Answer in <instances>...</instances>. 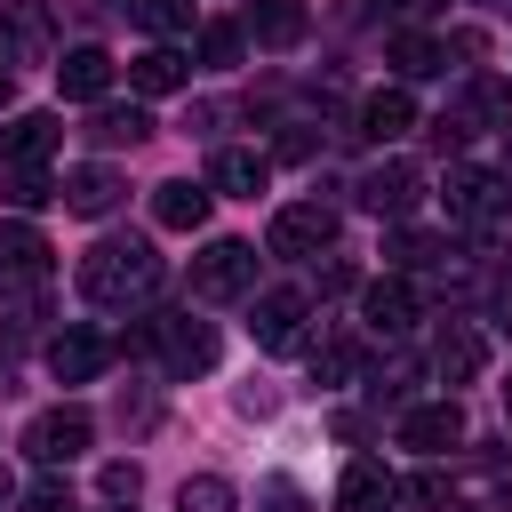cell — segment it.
Here are the masks:
<instances>
[{"mask_svg": "<svg viewBox=\"0 0 512 512\" xmlns=\"http://www.w3.org/2000/svg\"><path fill=\"white\" fill-rule=\"evenodd\" d=\"M384 256H392L400 272H416V264H432V256H440V240H432V232H392V240H384Z\"/></svg>", "mask_w": 512, "mask_h": 512, "instance_id": "32", "label": "cell"}, {"mask_svg": "<svg viewBox=\"0 0 512 512\" xmlns=\"http://www.w3.org/2000/svg\"><path fill=\"white\" fill-rule=\"evenodd\" d=\"M24 512H72V488H64V480H40V488L24 496Z\"/></svg>", "mask_w": 512, "mask_h": 512, "instance_id": "34", "label": "cell"}, {"mask_svg": "<svg viewBox=\"0 0 512 512\" xmlns=\"http://www.w3.org/2000/svg\"><path fill=\"white\" fill-rule=\"evenodd\" d=\"M48 200H56V176H48V168H0V208L32 216V208H48Z\"/></svg>", "mask_w": 512, "mask_h": 512, "instance_id": "25", "label": "cell"}, {"mask_svg": "<svg viewBox=\"0 0 512 512\" xmlns=\"http://www.w3.org/2000/svg\"><path fill=\"white\" fill-rule=\"evenodd\" d=\"M352 192H360V208H368V216H408V208H416V192H424V176H416L408 160H376Z\"/></svg>", "mask_w": 512, "mask_h": 512, "instance_id": "9", "label": "cell"}, {"mask_svg": "<svg viewBox=\"0 0 512 512\" xmlns=\"http://www.w3.org/2000/svg\"><path fill=\"white\" fill-rule=\"evenodd\" d=\"M128 16H136L144 32H184V24H192V0H128Z\"/></svg>", "mask_w": 512, "mask_h": 512, "instance_id": "31", "label": "cell"}, {"mask_svg": "<svg viewBox=\"0 0 512 512\" xmlns=\"http://www.w3.org/2000/svg\"><path fill=\"white\" fill-rule=\"evenodd\" d=\"M272 184V160L264 152H248V144H224L216 160H208V192H232V200H256Z\"/></svg>", "mask_w": 512, "mask_h": 512, "instance_id": "17", "label": "cell"}, {"mask_svg": "<svg viewBox=\"0 0 512 512\" xmlns=\"http://www.w3.org/2000/svg\"><path fill=\"white\" fill-rule=\"evenodd\" d=\"M392 64H400L408 80H424V72H440V64H448V48H440L432 32H400V40H392Z\"/></svg>", "mask_w": 512, "mask_h": 512, "instance_id": "27", "label": "cell"}, {"mask_svg": "<svg viewBox=\"0 0 512 512\" xmlns=\"http://www.w3.org/2000/svg\"><path fill=\"white\" fill-rule=\"evenodd\" d=\"M424 8H432V0H392V16H424Z\"/></svg>", "mask_w": 512, "mask_h": 512, "instance_id": "36", "label": "cell"}, {"mask_svg": "<svg viewBox=\"0 0 512 512\" xmlns=\"http://www.w3.org/2000/svg\"><path fill=\"white\" fill-rule=\"evenodd\" d=\"M152 288H160V256H152V240H136V232H112V240H96V248L80 256V296L104 304V312L144 304Z\"/></svg>", "mask_w": 512, "mask_h": 512, "instance_id": "1", "label": "cell"}, {"mask_svg": "<svg viewBox=\"0 0 512 512\" xmlns=\"http://www.w3.org/2000/svg\"><path fill=\"white\" fill-rule=\"evenodd\" d=\"M128 80H136V96H176V88L192 80V56H184V48H168V40H152V48L128 64Z\"/></svg>", "mask_w": 512, "mask_h": 512, "instance_id": "20", "label": "cell"}, {"mask_svg": "<svg viewBox=\"0 0 512 512\" xmlns=\"http://www.w3.org/2000/svg\"><path fill=\"white\" fill-rule=\"evenodd\" d=\"M408 128H416V96H408V88L360 96V136H368V144H392V136H408Z\"/></svg>", "mask_w": 512, "mask_h": 512, "instance_id": "21", "label": "cell"}, {"mask_svg": "<svg viewBox=\"0 0 512 512\" xmlns=\"http://www.w3.org/2000/svg\"><path fill=\"white\" fill-rule=\"evenodd\" d=\"M504 408H512V384H504Z\"/></svg>", "mask_w": 512, "mask_h": 512, "instance_id": "39", "label": "cell"}, {"mask_svg": "<svg viewBox=\"0 0 512 512\" xmlns=\"http://www.w3.org/2000/svg\"><path fill=\"white\" fill-rule=\"evenodd\" d=\"M104 360H112V344H104L96 328H64V336L48 344V376H56V384H88Z\"/></svg>", "mask_w": 512, "mask_h": 512, "instance_id": "19", "label": "cell"}, {"mask_svg": "<svg viewBox=\"0 0 512 512\" xmlns=\"http://www.w3.org/2000/svg\"><path fill=\"white\" fill-rule=\"evenodd\" d=\"M240 48H248V24H224V16H216V24H200V64H216V72H224V64H240Z\"/></svg>", "mask_w": 512, "mask_h": 512, "instance_id": "28", "label": "cell"}, {"mask_svg": "<svg viewBox=\"0 0 512 512\" xmlns=\"http://www.w3.org/2000/svg\"><path fill=\"white\" fill-rule=\"evenodd\" d=\"M496 216H512V184L496 176V168H448V224H472V232H488Z\"/></svg>", "mask_w": 512, "mask_h": 512, "instance_id": "4", "label": "cell"}, {"mask_svg": "<svg viewBox=\"0 0 512 512\" xmlns=\"http://www.w3.org/2000/svg\"><path fill=\"white\" fill-rule=\"evenodd\" d=\"M304 320H312V296L304 288H272V296H256L248 336H256V352H304Z\"/></svg>", "mask_w": 512, "mask_h": 512, "instance_id": "7", "label": "cell"}, {"mask_svg": "<svg viewBox=\"0 0 512 512\" xmlns=\"http://www.w3.org/2000/svg\"><path fill=\"white\" fill-rule=\"evenodd\" d=\"M480 368H488V336L464 328V320H448V328L432 336V376H440V384H472Z\"/></svg>", "mask_w": 512, "mask_h": 512, "instance_id": "14", "label": "cell"}, {"mask_svg": "<svg viewBox=\"0 0 512 512\" xmlns=\"http://www.w3.org/2000/svg\"><path fill=\"white\" fill-rule=\"evenodd\" d=\"M304 24H312L304 0H256V8H248V40H256V48H296Z\"/></svg>", "mask_w": 512, "mask_h": 512, "instance_id": "23", "label": "cell"}, {"mask_svg": "<svg viewBox=\"0 0 512 512\" xmlns=\"http://www.w3.org/2000/svg\"><path fill=\"white\" fill-rule=\"evenodd\" d=\"M88 440H96V416H88V408H40V416L24 424V456H32V464H48V472H56V464H72Z\"/></svg>", "mask_w": 512, "mask_h": 512, "instance_id": "6", "label": "cell"}, {"mask_svg": "<svg viewBox=\"0 0 512 512\" xmlns=\"http://www.w3.org/2000/svg\"><path fill=\"white\" fill-rule=\"evenodd\" d=\"M8 496H16V488H8V472H0V512H8Z\"/></svg>", "mask_w": 512, "mask_h": 512, "instance_id": "37", "label": "cell"}, {"mask_svg": "<svg viewBox=\"0 0 512 512\" xmlns=\"http://www.w3.org/2000/svg\"><path fill=\"white\" fill-rule=\"evenodd\" d=\"M360 360H368L360 344H344V336H328V344L312 352V376H320V384H352V376H360Z\"/></svg>", "mask_w": 512, "mask_h": 512, "instance_id": "30", "label": "cell"}, {"mask_svg": "<svg viewBox=\"0 0 512 512\" xmlns=\"http://www.w3.org/2000/svg\"><path fill=\"white\" fill-rule=\"evenodd\" d=\"M456 440H464V408H456V400H424V408L400 416V448L440 456V448H456Z\"/></svg>", "mask_w": 512, "mask_h": 512, "instance_id": "16", "label": "cell"}, {"mask_svg": "<svg viewBox=\"0 0 512 512\" xmlns=\"http://www.w3.org/2000/svg\"><path fill=\"white\" fill-rule=\"evenodd\" d=\"M408 496H416L424 512H456V480H448V472H416V480H408Z\"/></svg>", "mask_w": 512, "mask_h": 512, "instance_id": "33", "label": "cell"}, {"mask_svg": "<svg viewBox=\"0 0 512 512\" xmlns=\"http://www.w3.org/2000/svg\"><path fill=\"white\" fill-rule=\"evenodd\" d=\"M448 120H456V128H472V120L512 128V88H504V80H472V88H464V104H456Z\"/></svg>", "mask_w": 512, "mask_h": 512, "instance_id": "24", "label": "cell"}, {"mask_svg": "<svg viewBox=\"0 0 512 512\" xmlns=\"http://www.w3.org/2000/svg\"><path fill=\"white\" fill-rule=\"evenodd\" d=\"M56 88H64L72 104H96V96L112 88V56H104V48H64V64H56Z\"/></svg>", "mask_w": 512, "mask_h": 512, "instance_id": "22", "label": "cell"}, {"mask_svg": "<svg viewBox=\"0 0 512 512\" xmlns=\"http://www.w3.org/2000/svg\"><path fill=\"white\" fill-rule=\"evenodd\" d=\"M208 184H192V176H168V184H152V224H168V232H200L208 224Z\"/></svg>", "mask_w": 512, "mask_h": 512, "instance_id": "18", "label": "cell"}, {"mask_svg": "<svg viewBox=\"0 0 512 512\" xmlns=\"http://www.w3.org/2000/svg\"><path fill=\"white\" fill-rule=\"evenodd\" d=\"M392 496H400V480H392L384 456H352V464L336 472V512H384Z\"/></svg>", "mask_w": 512, "mask_h": 512, "instance_id": "11", "label": "cell"}, {"mask_svg": "<svg viewBox=\"0 0 512 512\" xmlns=\"http://www.w3.org/2000/svg\"><path fill=\"white\" fill-rule=\"evenodd\" d=\"M48 40H56V24H48L40 0H0V64L8 72L16 64H48Z\"/></svg>", "mask_w": 512, "mask_h": 512, "instance_id": "8", "label": "cell"}, {"mask_svg": "<svg viewBox=\"0 0 512 512\" xmlns=\"http://www.w3.org/2000/svg\"><path fill=\"white\" fill-rule=\"evenodd\" d=\"M256 288V248L248 240H208L200 256H192V296L200 304H232V296H248Z\"/></svg>", "mask_w": 512, "mask_h": 512, "instance_id": "3", "label": "cell"}, {"mask_svg": "<svg viewBox=\"0 0 512 512\" xmlns=\"http://www.w3.org/2000/svg\"><path fill=\"white\" fill-rule=\"evenodd\" d=\"M88 136H104V144H144V136H152V112H136V104L120 112V104H112V112L88 120Z\"/></svg>", "mask_w": 512, "mask_h": 512, "instance_id": "29", "label": "cell"}, {"mask_svg": "<svg viewBox=\"0 0 512 512\" xmlns=\"http://www.w3.org/2000/svg\"><path fill=\"white\" fill-rule=\"evenodd\" d=\"M120 192H128V184H120L104 160H80V168H64V184H56V200H64L72 216H112V208H120Z\"/></svg>", "mask_w": 512, "mask_h": 512, "instance_id": "13", "label": "cell"}, {"mask_svg": "<svg viewBox=\"0 0 512 512\" xmlns=\"http://www.w3.org/2000/svg\"><path fill=\"white\" fill-rule=\"evenodd\" d=\"M264 248H272V256H328V248H336V208H328V200H288V208H272Z\"/></svg>", "mask_w": 512, "mask_h": 512, "instance_id": "5", "label": "cell"}, {"mask_svg": "<svg viewBox=\"0 0 512 512\" xmlns=\"http://www.w3.org/2000/svg\"><path fill=\"white\" fill-rule=\"evenodd\" d=\"M8 288H48V240L32 224H0V296Z\"/></svg>", "mask_w": 512, "mask_h": 512, "instance_id": "12", "label": "cell"}, {"mask_svg": "<svg viewBox=\"0 0 512 512\" xmlns=\"http://www.w3.org/2000/svg\"><path fill=\"white\" fill-rule=\"evenodd\" d=\"M136 488H144V480H136V464H104V496H120V504H136Z\"/></svg>", "mask_w": 512, "mask_h": 512, "instance_id": "35", "label": "cell"}, {"mask_svg": "<svg viewBox=\"0 0 512 512\" xmlns=\"http://www.w3.org/2000/svg\"><path fill=\"white\" fill-rule=\"evenodd\" d=\"M176 512H240V488L216 480V472H192V480L176 488Z\"/></svg>", "mask_w": 512, "mask_h": 512, "instance_id": "26", "label": "cell"}, {"mask_svg": "<svg viewBox=\"0 0 512 512\" xmlns=\"http://www.w3.org/2000/svg\"><path fill=\"white\" fill-rule=\"evenodd\" d=\"M144 344L160 352L168 376H208V368H216V328L192 320V312H152V320H144Z\"/></svg>", "mask_w": 512, "mask_h": 512, "instance_id": "2", "label": "cell"}, {"mask_svg": "<svg viewBox=\"0 0 512 512\" xmlns=\"http://www.w3.org/2000/svg\"><path fill=\"white\" fill-rule=\"evenodd\" d=\"M0 104H8V64H0Z\"/></svg>", "mask_w": 512, "mask_h": 512, "instance_id": "38", "label": "cell"}, {"mask_svg": "<svg viewBox=\"0 0 512 512\" xmlns=\"http://www.w3.org/2000/svg\"><path fill=\"white\" fill-rule=\"evenodd\" d=\"M360 320H368L376 336H408V328H416V288H408L400 272H392V280H368V288H360Z\"/></svg>", "mask_w": 512, "mask_h": 512, "instance_id": "15", "label": "cell"}, {"mask_svg": "<svg viewBox=\"0 0 512 512\" xmlns=\"http://www.w3.org/2000/svg\"><path fill=\"white\" fill-rule=\"evenodd\" d=\"M56 144H64V120L56 112H16L0 128V168H40Z\"/></svg>", "mask_w": 512, "mask_h": 512, "instance_id": "10", "label": "cell"}]
</instances>
